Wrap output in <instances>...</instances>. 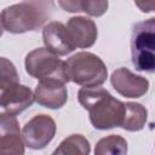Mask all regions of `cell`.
Returning <instances> with one entry per match:
<instances>
[{
	"mask_svg": "<svg viewBox=\"0 0 155 155\" xmlns=\"http://www.w3.org/2000/svg\"><path fill=\"white\" fill-rule=\"evenodd\" d=\"M80 104L88 110V116L92 126L97 130H110L120 127L125 103L114 98L103 87H82L78 93Z\"/></svg>",
	"mask_w": 155,
	"mask_h": 155,
	"instance_id": "obj_1",
	"label": "cell"
},
{
	"mask_svg": "<svg viewBox=\"0 0 155 155\" xmlns=\"http://www.w3.org/2000/svg\"><path fill=\"white\" fill-rule=\"evenodd\" d=\"M53 10L52 1H23L7 6L1 12L4 29L12 34H22L39 29Z\"/></svg>",
	"mask_w": 155,
	"mask_h": 155,
	"instance_id": "obj_2",
	"label": "cell"
},
{
	"mask_svg": "<svg viewBox=\"0 0 155 155\" xmlns=\"http://www.w3.org/2000/svg\"><path fill=\"white\" fill-rule=\"evenodd\" d=\"M34 93L19 84V75L15 64L0 57V107L7 114L17 115L34 103Z\"/></svg>",
	"mask_w": 155,
	"mask_h": 155,
	"instance_id": "obj_3",
	"label": "cell"
},
{
	"mask_svg": "<svg viewBox=\"0 0 155 155\" xmlns=\"http://www.w3.org/2000/svg\"><path fill=\"white\" fill-rule=\"evenodd\" d=\"M69 81L82 87H97L105 82L108 70L104 62L94 53L78 52L65 61Z\"/></svg>",
	"mask_w": 155,
	"mask_h": 155,
	"instance_id": "obj_4",
	"label": "cell"
},
{
	"mask_svg": "<svg viewBox=\"0 0 155 155\" xmlns=\"http://www.w3.org/2000/svg\"><path fill=\"white\" fill-rule=\"evenodd\" d=\"M132 63L139 71L155 69V18L134 24L131 36Z\"/></svg>",
	"mask_w": 155,
	"mask_h": 155,
	"instance_id": "obj_5",
	"label": "cell"
},
{
	"mask_svg": "<svg viewBox=\"0 0 155 155\" xmlns=\"http://www.w3.org/2000/svg\"><path fill=\"white\" fill-rule=\"evenodd\" d=\"M27 73L40 81H59L67 84L69 81L65 62L58 56L48 51L46 47H39L30 51L25 56Z\"/></svg>",
	"mask_w": 155,
	"mask_h": 155,
	"instance_id": "obj_6",
	"label": "cell"
},
{
	"mask_svg": "<svg viewBox=\"0 0 155 155\" xmlns=\"http://www.w3.org/2000/svg\"><path fill=\"white\" fill-rule=\"evenodd\" d=\"M57 126L54 120L46 114L35 115L31 117L22 130V139L24 145L33 150L44 149L54 138Z\"/></svg>",
	"mask_w": 155,
	"mask_h": 155,
	"instance_id": "obj_7",
	"label": "cell"
},
{
	"mask_svg": "<svg viewBox=\"0 0 155 155\" xmlns=\"http://www.w3.org/2000/svg\"><path fill=\"white\" fill-rule=\"evenodd\" d=\"M0 155H24L19 124L7 113H0Z\"/></svg>",
	"mask_w": 155,
	"mask_h": 155,
	"instance_id": "obj_8",
	"label": "cell"
},
{
	"mask_svg": "<svg viewBox=\"0 0 155 155\" xmlns=\"http://www.w3.org/2000/svg\"><path fill=\"white\" fill-rule=\"evenodd\" d=\"M110 82L115 91L126 98H139L149 90V81L133 74L127 68H119L113 71Z\"/></svg>",
	"mask_w": 155,
	"mask_h": 155,
	"instance_id": "obj_9",
	"label": "cell"
},
{
	"mask_svg": "<svg viewBox=\"0 0 155 155\" xmlns=\"http://www.w3.org/2000/svg\"><path fill=\"white\" fill-rule=\"evenodd\" d=\"M65 29L75 48H88L93 46L98 36L96 23L82 16L69 18L65 24Z\"/></svg>",
	"mask_w": 155,
	"mask_h": 155,
	"instance_id": "obj_10",
	"label": "cell"
},
{
	"mask_svg": "<svg viewBox=\"0 0 155 155\" xmlns=\"http://www.w3.org/2000/svg\"><path fill=\"white\" fill-rule=\"evenodd\" d=\"M42 40L46 48L56 56H65L75 50L62 22L52 21L46 24L42 29Z\"/></svg>",
	"mask_w": 155,
	"mask_h": 155,
	"instance_id": "obj_11",
	"label": "cell"
},
{
	"mask_svg": "<svg viewBox=\"0 0 155 155\" xmlns=\"http://www.w3.org/2000/svg\"><path fill=\"white\" fill-rule=\"evenodd\" d=\"M68 92L65 84L59 81H40L34 91V99L42 107L59 109L67 103Z\"/></svg>",
	"mask_w": 155,
	"mask_h": 155,
	"instance_id": "obj_12",
	"label": "cell"
},
{
	"mask_svg": "<svg viewBox=\"0 0 155 155\" xmlns=\"http://www.w3.org/2000/svg\"><path fill=\"white\" fill-rule=\"evenodd\" d=\"M148 120V111L145 107L139 103L127 102L125 103V113L121 122V128L131 132L140 131L144 128Z\"/></svg>",
	"mask_w": 155,
	"mask_h": 155,
	"instance_id": "obj_13",
	"label": "cell"
},
{
	"mask_svg": "<svg viewBox=\"0 0 155 155\" xmlns=\"http://www.w3.org/2000/svg\"><path fill=\"white\" fill-rule=\"evenodd\" d=\"M58 5L68 12H81L99 17L108 10V1L104 0H67L58 1Z\"/></svg>",
	"mask_w": 155,
	"mask_h": 155,
	"instance_id": "obj_14",
	"label": "cell"
},
{
	"mask_svg": "<svg viewBox=\"0 0 155 155\" xmlns=\"http://www.w3.org/2000/svg\"><path fill=\"white\" fill-rule=\"evenodd\" d=\"M90 142L82 134H71L63 139L51 155H90Z\"/></svg>",
	"mask_w": 155,
	"mask_h": 155,
	"instance_id": "obj_15",
	"label": "cell"
},
{
	"mask_svg": "<svg viewBox=\"0 0 155 155\" xmlns=\"http://www.w3.org/2000/svg\"><path fill=\"white\" fill-rule=\"evenodd\" d=\"M94 155H127V142L119 134L103 137L94 147Z\"/></svg>",
	"mask_w": 155,
	"mask_h": 155,
	"instance_id": "obj_16",
	"label": "cell"
},
{
	"mask_svg": "<svg viewBox=\"0 0 155 155\" xmlns=\"http://www.w3.org/2000/svg\"><path fill=\"white\" fill-rule=\"evenodd\" d=\"M4 33V25H2V21H1V15H0V36Z\"/></svg>",
	"mask_w": 155,
	"mask_h": 155,
	"instance_id": "obj_17",
	"label": "cell"
}]
</instances>
